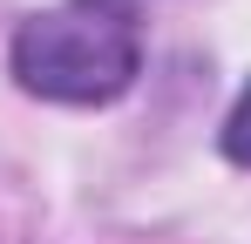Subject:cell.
Instances as JSON below:
<instances>
[{"instance_id": "1", "label": "cell", "mask_w": 251, "mask_h": 244, "mask_svg": "<svg viewBox=\"0 0 251 244\" xmlns=\"http://www.w3.org/2000/svg\"><path fill=\"white\" fill-rule=\"evenodd\" d=\"M143 68V21L129 0H61L14 34V75L48 102H116Z\"/></svg>"}, {"instance_id": "2", "label": "cell", "mask_w": 251, "mask_h": 244, "mask_svg": "<svg viewBox=\"0 0 251 244\" xmlns=\"http://www.w3.org/2000/svg\"><path fill=\"white\" fill-rule=\"evenodd\" d=\"M224 156L251 170V88L238 95V109H231V122H224Z\"/></svg>"}]
</instances>
